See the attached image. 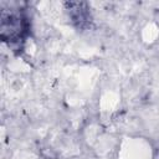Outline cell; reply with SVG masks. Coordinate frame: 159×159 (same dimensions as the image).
Instances as JSON below:
<instances>
[{
    "label": "cell",
    "instance_id": "6da1fadb",
    "mask_svg": "<svg viewBox=\"0 0 159 159\" xmlns=\"http://www.w3.org/2000/svg\"><path fill=\"white\" fill-rule=\"evenodd\" d=\"M1 40L14 48H22L29 34V17L20 9H5L1 11Z\"/></svg>",
    "mask_w": 159,
    "mask_h": 159
}]
</instances>
